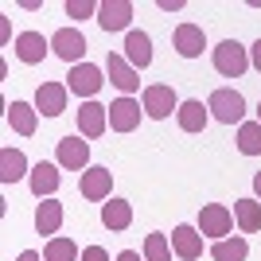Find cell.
Returning <instances> with one entry per match:
<instances>
[{
    "mask_svg": "<svg viewBox=\"0 0 261 261\" xmlns=\"http://www.w3.org/2000/svg\"><path fill=\"white\" fill-rule=\"evenodd\" d=\"M117 261H144V253H137V250H121Z\"/></svg>",
    "mask_w": 261,
    "mask_h": 261,
    "instance_id": "d6a6232c",
    "label": "cell"
},
{
    "mask_svg": "<svg viewBox=\"0 0 261 261\" xmlns=\"http://www.w3.org/2000/svg\"><path fill=\"white\" fill-rule=\"evenodd\" d=\"M257 121H261V101H257Z\"/></svg>",
    "mask_w": 261,
    "mask_h": 261,
    "instance_id": "8d00e7d4",
    "label": "cell"
},
{
    "mask_svg": "<svg viewBox=\"0 0 261 261\" xmlns=\"http://www.w3.org/2000/svg\"><path fill=\"white\" fill-rule=\"evenodd\" d=\"M141 117H144L141 101H133V98L109 101V129L113 133H133L137 125H141Z\"/></svg>",
    "mask_w": 261,
    "mask_h": 261,
    "instance_id": "4fadbf2b",
    "label": "cell"
},
{
    "mask_svg": "<svg viewBox=\"0 0 261 261\" xmlns=\"http://www.w3.org/2000/svg\"><path fill=\"white\" fill-rule=\"evenodd\" d=\"M55 164L66 168V172H86L90 168V141H78V133L74 137H63L55 144Z\"/></svg>",
    "mask_w": 261,
    "mask_h": 261,
    "instance_id": "ba28073f",
    "label": "cell"
},
{
    "mask_svg": "<svg viewBox=\"0 0 261 261\" xmlns=\"http://www.w3.org/2000/svg\"><path fill=\"white\" fill-rule=\"evenodd\" d=\"M101 226L106 230H129L133 226V203L129 199H109V203H101Z\"/></svg>",
    "mask_w": 261,
    "mask_h": 261,
    "instance_id": "7402d4cb",
    "label": "cell"
},
{
    "mask_svg": "<svg viewBox=\"0 0 261 261\" xmlns=\"http://www.w3.org/2000/svg\"><path fill=\"white\" fill-rule=\"evenodd\" d=\"M98 23L101 32H133V4L129 0H106L98 8Z\"/></svg>",
    "mask_w": 261,
    "mask_h": 261,
    "instance_id": "9a60e30c",
    "label": "cell"
},
{
    "mask_svg": "<svg viewBox=\"0 0 261 261\" xmlns=\"http://www.w3.org/2000/svg\"><path fill=\"white\" fill-rule=\"evenodd\" d=\"M82 261H109V253L101 250V246H86V250H82Z\"/></svg>",
    "mask_w": 261,
    "mask_h": 261,
    "instance_id": "f546056e",
    "label": "cell"
},
{
    "mask_svg": "<svg viewBox=\"0 0 261 261\" xmlns=\"http://www.w3.org/2000/svg\"><path fill=\"white\" fill-rule=\"evenodd\" d=\"M250 66H253V70L261 74V39H257V43L250 47Z\"/></svg>",
    "mask_w": 261,
    "mask_h": 261,
    "instance_id": "4dcf8cb0",
    "label": "cell"
},
{
    "mask_svg": "<svg viewBox=\"0 0 261 261\" xmlns=\"http://www.w3.org/2000/svg\"><path fill=\"white\" fill-rule=\"evenodd\" d=\"M23 175H32V164L20 148H0V184H16Z\"/></svg>",
    "mask_w": 261,
    "mask_h": 261,
    "instance_id": "603a6c76",
    "label": "cell"
},
{
    "mask_svg": "<svg viewBox=\"0 0 261 261\" xmlns=\"http://www.w3.org/2000/svg\"><path fill=\"white\" fill-rule=\"evenodd\" d=\"M59 226H63V203L59 199H39L35 203V234H55L59 238Z\"/></svg>",
    "mask_w": 261,
    "mask_h": 261,
    "instance_id": "ffe728a7",
    "label": "cell"
},
{
    "mask_svg": "<svg viewBox=\"0 0 261 261\" xmlns=\"http://www.w3.org/2000/svg\"><path fill=\"white\" fill-rule=\"evenodd\" d=\"M144 261H172V238L168 234H148L144 238Z\"/></svg>",
    "mask_w": 261,
    "mask_h": 261,
    "instance_id": "83f0119b",
    "label": "cell"
},
{
    "mask_svg": "<svg viewBox=\"0 0 261 261\" xmlns=\"http://www.w3.org/2000/svg\"><path fill=\"white\" fill-rule=\"evenodd\" d=\"M253 199L261 203V172H253Z\"/></svg>",
    "mask_w": 261,
    "mask_h": 261,
    "instance_id": "d590c367",
    "label": "cell"
},
{
    "mask_svg": "<svg viewBox=\"0 0 261 261\" xmlns=\"http://www.w3.org/2000/svg\"><path fill=\"white\" fill-rule=\"evenodd\" d=\"M59 184H63V172H59V164H47V160H39L28 175V187H32L35 199H55Z\"/></svg>",
    "mask_w": 261,
    "mask_h": 261,
    "instance_id": "8fae6325",
    "label": "cell"
},
{
    "mask_svg": "<svg viewBox=\"0 0 261 261\" xmlns=\"http://www.w3.org/2000/svg\"><path fill=\"white\" fill-rule=\"evenodd\" d=\"M106 74H109V82H113V86H117L125 98H129L133 90H141V70H137V66L125 59V55H117V51L106 55Z\"/></svg>",
    "mask_w": 261,
    "mask_h": 261,
    "instance_id": "9c48e42d",
    "label": "cell"
},
{
    "mask_svg": "<svg viewBox=\"0 0 261 261\" xmlns=\"http://www.w3.org/2000/svg\"><path fill=\"white\" fill-rule=\"evenodd\" d=\"M66 82H43V86L35 90V109H39V117H59L66 109Z\"/></svg>",
    "mask_w": 261,
    "mask_h": 261,
    "instance_id": "2e32d148",
    "label": "cell"
},
{
    "mask_svg": "<svg viewBox=\"0 0 261 261\" xmlns=\"http://www.w3.org/2000/svg\"><path fill=\"white\" fill-rule=\"evenodd\" d=\"M86 35L78 32V28H59V32L51 35V51L63 59V63L78 66V63H86Z\"/></svg>",
    "mask_w": 261,
    "mask_h": 261,
    "instance_id": "8992f818",
    "label": "cell"
},
{
    "mask_svg": "<svg viewBox=\"0 0 261 261\" xmlns=\"http://www.w3.org/2000/svg\"><path fill=\"white\" fill-rule=\"evenodd\" d=\"M78 191H82V199H90V203H109V199H113V172L90 164L86 172H82V179H78Z\"/></svg>",
    "mask_w": 261,
    "mask_h": 261,
    "instance_id": "52a82bcc",
    "label": "cell"
},
{
    "mask_svg": "<svg viewBox=\"0 0 261 261\" xmlns=\"http://www.w3.org/2000/svg\"><path fill=\"white\" fill-rule=\"evenodd\" d=\"M199 234L203 238H211V242H222V238H230L234 234V211L226 207V203H207V207L199 211Z\"/></svg>",
    "mask_w": 261,
    "mask_h": 261,
    "instance_id": "3957f363",
    "label": "cell"
},
{
    "mask_svg": "<svg viewBox=\"0 0 261 261\" xmlns=\"http://www.w3.org/2000/svg\"><path fill=\"white\" fill-rule=\"evenodd\" d=\"M172 253L179 261H199L203 257V234H199V226L179 222V226L172 230Z\"/></svg>",
    "mask_w": 261,
    "mask_h": 261,
    "instance_id": "7c38bea8",
    "label": "cell"
},
{
    "mask_svg": "<svg viewBox=\"0 0 261 261\" xmlns=\"http://www.w3.org/2000/svg\"><path fill=\"white\" fill-rule=\"evenodd\" d=\"M175 121H179V129H184V133H203V129H207V121H211V109L203 106L199 98H187V101H179Z\"/></svg>",
    "mask_w": 261,
    "mask_h": 261,
    "instance_id": "44dd1931",
    "label": "cell"
},
{
    "mask_svg": "<svg viewBox=\"0 0 261 261\" xmlns=\"http://www.w3.org/2000/svg\"><path fill=\"white\" fill-rule=\"evenodd\" d=\"M172 47L179 59H199L203 55V47H207V32L199 28V23H179L172 35Z\"/></svg>",
    "mask_w": 261,
    "mask_h": 261,
    "instance_id": "5bb4252c",
    "label": "cell"
},
{
    "mask_svg": "<svg viewBox=\"0 0 261 261\" xmlns=\"http://www.w3.org/2000/svg\"><path fill=\"white\" fill-rule=\"evenodd\" d=\"M16 261H43V253H35V250H23V253H16Z\"/></svg>",
    "mask_w": 261,
    "mask_h": 261,
    "instance_id": "e575fe53",
    "label": "cell"
},
{
    "mask_svg": "<svg viewBox=\"0 0 261 261\" xmlns=\"http://www.w3.org/2000/svg\"><path fill=\"white\" fill-rule=\"evenodd\" d=\"M207 109H211V117L222 121V125H242V121H246V98H242L238 90H230V86L215 90L207 98Z\"/></svg>",
    "mask_w": 261,
    "mask_h": 261,
    "instance_id": "277c9868",
    "label": "cell"
},
{
    "mask_svg": "<svg viewBox=\"0 0 261 261\" xmlns=\"http://www.w3.org/2000/svg\"><path fill=\"white\" fill-rule=\"evenodd\" d=\"M211 257L215 261H246L250 257V242L242 238V234H230L222 242H211Z\"/></svg>",
    "mask_w": 261,
    "mask_h": 261,
    "instance_id": "d4e9b609",
    "label": "cell"
},
{
    "mask_svg": "<svg viewBox=\"0 0 261 261\" xmlns=\"http://www.w3.org/2000/svg\"><path fill=\"white\" fill-rule=\"evenodd\" d=\"M43 261H82L78 257V246L70 238H47V246H43Z\"/></svg>",
    "mask_w": 261,
    "mask_h": 261,
    "instance_id": "4316f807",
    "label": "cell"
},
{
    "mask_svg": "<svg viewBox=\"0 0 261 261\" xmlns=\"http://www.w3.org/2000/svg\"><path fill=\"white\" fill-rule=\"evenodd\" d=\"M4 109H8V113H4L8 125L20 133V137H35V129H39V109H35V101H8Z\"/></svg>",
    "mask_w": 261,
    "mask_h": 261,
    "instance_id": "e0dca14e",
    "label": "cell"
},
{
    "mask_svg": "<svg viewBox=\"0 0 261 261\" xmlns=\"http://www.w3.org/2000/svg\"><path fill=\"white\" fill-rule=\"evenodd\" d=\"M234 222H238L242 234H257L261 230V203L257 199H234Z\"/></svg>",
    "mask_w": 261,
    "mask_h": 261,
    "instance_id": "cb8c5ba5",
    "label": "cell"
},
{
    "mask_svg": "<svg viewBox=\"0 0 261 261\" xmlns=\"http://www.w3.org/2000/svg\"><path fill=\"white\" fill-rule=\"evenodd\" d=\"M16 59H20V63H28V66H35V63H43L47 59V35H39V32H20L16 35Z\"/></svg>",
    "mask_w": 261,
    "mask_h": 261,
    "instance_id": "d6986e66",
    "label": "cell"
},
{
    "mask_svg": "<svg viewBox=\"0 0 261 261\" xmlns=\"http://www.w3.org/2000/svg\"><path fill=\"white\" fill-rule=\"evenodd\" d=\"M12 39V28H8V16H0V47H8Z\"/></svg>",
    "mask_w": 261,
    "mask_h": 261,
    "instance_id": "1f68e13d",
    "label": "cell"
},
{
    "mask_svg": "<svg viewBox=\"0 0 261 261\" xmlns=\"http://www.w3.org/2000/svg\"><path fill=\"white\" fill-rule=\"evenodd\" d=\"M211 63H215V70L222 78H242L250 70V47H242L238 39H222L215 47V55H211Z\"/></svg>",
    "mask_w": 261,
    "mask_h": 261,
    "instance_id": "7a4b0ae2",
    "label": "cell"
},
{
    "mask_svg": "<svg viewBox=\"0 0 261 261\" xmlns=\"http://www.w3.org/2000/svg\"><path fill=\"white\" fill-rule=\"evenodd\" d=\"M234 144H238L242 156H261V121H242Z\"/></svg>",
    "mask_w": 261,
    "mask_h": 261,
    "instance_id": "484cf974",
    "label": "cell"
},
{
    "mask_svg": "<svg viewBox=\"0 0 261 261\" xmlns=\"http://www.w3.org/2000/svg\"><path fill=\"white\" fill-rule=\"evenodd\" d=\"M101 4H94V0H66V16L70 20H90V16H98Z\"/></svg>",
    "mask_w": 261,
    "mask_h": 261,
    "instance_id": "f1b7e54d",
    "label": "cell"
},
{
    "mask_svg": "<svg viewBox=\"0 0 261 261\" xmlns=\"http://www.w3.org/2000/svg\"><path fill=\"white\" fill-rule=\"evenodd\" d=\"M101 74H106L101 66L78 63V66H70V74H66V90H70V94H78L82 101H94V94L106 86V78H101Z\"/></svg>",
    "mask_w": 261,
    "mask_h": 261,
    "instance_id": "5b68a950",
    "label": "cell"
},
{
    "mask_svg": "<svg viewBox=\"0 0 261 261\" xmlns=\"http://www.w3.org/2000/svg\"><path fill=\"white\" fill-rule=\"evenodd\" d=\"M106 129H109V106H101V101H82V106H78V133H82L86 141H98Z\"/></svg>",
    "mask_w": 261,
    "mask_h": 261,
    "instance_id": "30bf717a",
    "label": "cell"
},
{
    "mask_svg": "<svg viewBox=\"0 0 261 261\" xmlns=\"http://www.w3.org/2000/svg\"><path fill=\"white\" fill-rule=\"evenodd\" d=\"M125 59H129L137 70H144V66L152 63V35L141 32V28H133V32H125Z\"/></svg>",
    "mask_w": 261,
    "mask_h": 261,
    "instance_id": "ac0fdd59",
    "label": "cell"
},
{
    "mask_svg": "<svg viewBox=\"0 0 261 261\" xmlns=\"http://www.w3.org/2000/svg\"><path fill=\"white\" fill-rule=\"evenodd\" d=\"M184 8V0H160V12H179Z\"/></svg>",
    "mask_w": 261,
    "mask_h": 261,
    "instance_id": "836d02e7",
    "label": "cell"
},
{
    "mask_svg": "<svg viewBox=\"0 0 261 261\" xmlns=\"http://www.w3.org/2000/svg\"><path fill=\"white\" fill-rule=\"evenodd\" d=\"M141 109L152 121H168L172 113H179V98H175V90L168 82H152V86L141 90Z\"/></svg>",
    "mask_w": 261,
    "mask_h": 261,
    "instance_id": "6da1fadb",
    "label": "cell"
}]
</instances>
